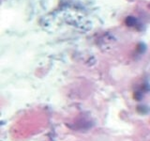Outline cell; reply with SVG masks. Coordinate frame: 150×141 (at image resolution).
I'll return each instance as SVG.
<instances>
[{"label":"cell","instance_id":"1","mask_svg":"<svg viewBox=\"0 0 150 141\" xmlns=\"http://www.w3.org/2000/svg\"><path fill=\"white\" fill-rule=\"evenodd\" d=\"M125 24L127 26H135L139 24V21L133 16H127L125 19Z\"/></svg>","mask_w":150,"mask_h":141},{"label":"cell","instance_id":"2","mask_svg":"<svg viewBox=\"0 0 150 141\" xmlns=\"http://www.w3.org/2000/svg\"><path fill=\"white\" fill-rule=\"evenodd\" d=\"M148 8H149V9H150V4H149V5H148Z\"/></svg>","mask_w":150,"mask_h":141}]
</instances>
